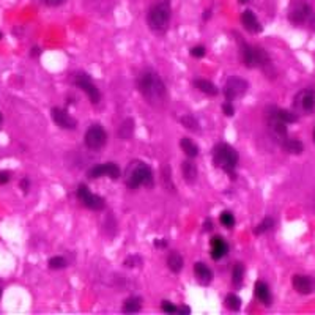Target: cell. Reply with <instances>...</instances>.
Segmentation results:
<instances>
[{"label":"cell","mask_w":315,"mask_h":315,"mask_svg":"<svg viewBox=\"0 0 315 315\" xmlns=\"http://www.w3.org/2000/svg\"><path fill=\"white\" fill-rule=\"evenodd\" d=\"M293 289L301 295H309L315 292V279L304 274H295L292 279Z\"/></svg>","instance_id":"cell-15"},{"label":"cell","mask_w":315,"mask_h":315,"mask_svg":"<svg viewBox=\"0 0 315 315\" xmlns=\"http://www.w3.org/2000/svg\"><path fill=\"white\" fill-rule=\"evenodd\" d=\"M84 142L87 145V148L90 150H101L103 147L107 142V134L104 131V128L99 123L92 125L89 130L85 132Z\"/></svg>","instance_id":"cell-10"},{"label":"cell","mask_w":315,"mask_h":315,"mask_svg":"<svg viewBox=\"0 0 315 315\" xmlns=\"http://www.w3.org/2000/svg\"><path fill=\"white\" fill-rule=\"evenodd\" d=\"M224 303H225L227 309L233 311V312L240 311V307H241V299H240L238 295H235V293H229V295H227Z\"/></svg>","instance_id":"cell-27"},{"label":"cell","mask_w":315,"mask_h":315,"mask_svg":"<svg viewBox=\"0 0 315 315\" xmlns=\"http://www.w3.org/2000/svg\"><path fill=\"white\" fill-rule=\"evenodd\" d=\"M2 120H3V117H2V113H0V125H2Z\"/></svg>","instance_id":"cell-45"},{"label":"cell","mask_w":315,"mask_h":315,"mask_svg":"<svg viewBox=\"0 0 315 315\" xmlns=\"http://www.w3.org/2000/svg\"><path fill=\"white\" fill-rule=\"evenodd\" d=\"M254 293H256V296H257V299L260 301V303H263L265 306L271 304L270 287H268V284L263 282V280H257L256 285H254Z\"/></svg>","instance_id":"cell-20"},{"label":"cell","mask_w":315,"mask_h":315,"mask_svg":"<svg viewBox=\"0 0 315 315\" xmlns=\"http://www.w3.org/2000/svg\"><path fill=\"white\" fill-rule=\"evenodd\" d=\"M268 130H270V134L274 142H278L282 145L289 137H287V123H284L282 120L278 118V115L274 113V111L271 109L270 113H268Z\"/></svg>","instance_id":"cell-11"},{"label":"cell","mask_w":315,"mask_h":315,"mask_svg":"<svg viewBox=\"0 0 315 315\" xmlns=\"http://www.w3.org/2000/svg\"><path fill=\"white\" fill-rule=\"evenodd\" d=\"M77 199H79V202L85 206V208H89L92 211H101V210L106 208L104 199L101 196L93 194L85 185H79L77 186Z\"/></svg>","instance_id":"cell-9"},{"label":"cell","mask_w":315,"mask_h":315,"mask_svg":"<svg viewBox=\"0 0 315 315\" xmlns=\"http://www.w3.org/2000/svg\"><path fill=\"white\" fill-rule=\"evenodd\" d=\"M161 309H163L166 314H175V312H178V307L175 304H172L170 301H163V304H161Z\"/></svg>","instance_id":"cell-34"},{"label":"cell","mask_w":315,"mask_h":315,"mask_svg":"<svg viewBox=\"0 0 315 315\" xmlns=\"http://www.w3.org/2000/svg\"><path fill=\"white\" fill-rule=\"evenodd\" d=\"M289 19L293 25H304L315 29V13L311 5H307L303 0H295L290 6Z\"/></svg>","instance_id":"cell-6"},{"label":"cell","mask_w":315,"mask_h":315,"mask_svg":"<svg viewBox=\"0 0 315 315\" xmlns=\"http://www.w3.org/2000/svg\"><path fill=\"white\" fill-rule=\"evenodd\" d=\"M38 54H39V49L38 48H33L32 52H30V56H38Z\"/></svg>","instance_id":"cell-44"},{"label":"cell","mask_w":315,"mask_h":315,"mask_svg":"<svg viewBox=\"0 0 315 315\" xmlns=\"http://www.w3.org/2000/svg\"><path fill=\"white\" fill-rule=\"evenodd\" d=\"M51 115H52L54 123H56L58 128H62V130H76L77 120L73 115H70L68 111L62 109V107H54Z\"/></svg>","instance_id":"cell-14"},{"label":"cell","mask_w":315,"mask_h":315,"mask_svg":"<svg viewBox=\"0 0 315 315\" xmlns=\"http://www.w3.org/2000/svg\"><path fill=\"white\" fill-rule=\"evenodd\" d=\"M167 266H169V270L172 273H180L183 270V266H185V260L178 252L173 251V252L169 254V256H167Z\"/></svg>","instance_id":"cell-22"},{"label":"cell","mask_w":315,"mask_h":315,"mask_svg":"<svg viewBox=\"0 0 315 315\" xmlns=\"http://www.w3.org/2000/svg\"><path fill=\"white\" fill-rule=\"evenodd\" d=\"M247 87H249V84L244 79L232 76L224 85V96L227 101H235V99L241 98L247 92Z\"/></svg>","instance_id":"cell-12"},{"label":"cell","mask_w":315,"mask_h":315,"mask_svg":"<svg viewBox=\"0 0 315 315\" xmlns=\"http://www.w3.org/2000/svg\"><path fill=\"white\" fill-rule=\"evenodd\" d=\"M222 109H224V112H225V115H229V117H232L233 113H235V107H233L232 101H227V103H224Z\"/></svg>","instance_id":"cell-37"},{"label":"cell","mask_w":315,"mask_h":315,"mask_svg":"<svg viewBox=\"0 0 315 315\" xmlns=\"http://www.w3.org/2000/svg\"><path fill=\"white\" fill-rule=\"evenodd\" d=\"M87 177L92 178V180L101 178V177H109L112 180H117V178H120V169H118V166L113 164V163H104V164L92 167L89 173H87Z\"/></svg>","instance_id":"cell-13"},{"label":"cell","mask_w":315,"mask_h":315,"mask_svg":"<svg viewBox=\"0 0 315 315\" xmlns=\"http://www.w3.org/2000/svg\"><path fill=\"white\" fill-rule=\"evenodd\" d=\"M132 131H134V122L131 118H128V120H125V122L122 123V126H120L118 136L122 137L123 140H128L132 136Z\"/></svg>","instance_id":"cell-26"},{"label":"cell","mask_w":315,"mask_h":315,"mask_svg":"<svg viewBox=\"0 0 315 315\" xmlns=\"http://www.w3.org/2000/svg\"><path fill=\"white\" fill-rule=\"evenodd\" d=\"M241 24H243V27L247 32L254 33V35L262 32V24L259 22V19L256 18V15H254L251 10L243 11V15H241Z\"/></svg>","instance_id":"cell-16"},{"label":"cell","mask_w":315,"mask_h":315,"mask_svg":"<svg viewBox=\"0 0 315 315\" xmlns=\"http://www.w3.org/2000/svg\"><path fill=\"white\" fill-rule=\"evenodd\" d=\"M243 276H244L243 263H235V266H233V270H232V282H233V285L240 287L241 282H243Z\"/></svg>","instance_id":"cell-28"},{"label":"cell","mask_w":315,"mask_h":315,"mask_svg":"<svg viewBox=\"0 0 315 315\" xmlns=\"http://www.w3.org/2000/svg\"><path fill=\"white\" fill-rule=\"evenodd\" d=\"M21 187H22V191H24V192H27V191H29V180H27V178H24L22 182H21Z\"/></svg>","instance_id":"cell-40"},{"label":"cell","mask_w":315,"mask_h":315,"mask_svg":"<svg viewBox=\"0 0 315 315\" xmlns=\"http://www.w3.org/2000/svg\"><path fill=\"white\" fill-rule=\"evenodd\" d=\"M178 312H180V314H191V309H189V307L183 306V307H180Z\"/></svg>","instance_id":"cell-42"},{"label":"cell","mask_w":315,"mask_h":315,"mask_svg":"<svg viewBox=\"0 0 315 315\" xmlns=\"http://www.w3.org/2000/svg\"><path fill=\"white\" fill-rule=\"evenodd\" d=\"M137 89L150 106H163L167 99V89L164 80L156 71L145 70L137 77Z\"/></svg>","instance_id":"cell-1"},{"label":"cell","mask_w":315,"mask_h":315,"mask_svg":"<svg viewBox=\"0 0 315 315\" xmlns=\"http://www.w3.org/2000/svg\"><path fill=\"white\" fill-rule=\"evenodd\" d=\"M205 48L204 46H194V48L191 49V56L192 57H196V58H202L205 56Z\"/></svg>","instance_id":"cell-36"},{"label":"cell","mask_w":315,"mask_h":315,"mask_svg":"<svg viewBox=\"0 0 315 315\" xmlns=\"http://www.w3.org/2000/svg\"><path fill=\"white\" fill-rule=\"evenodd\" d=\"M140 263H142V259L137 257V256H130L128 259L125 260V266H128V268L139 266Z\"/></svg>","instance_id":"cell-35"},{"label":"cell","mask_w":315,"mask_h":315,"mask_svg":"<svg viewBox=\"0 0 315 315\" xmlns=\"http://www.w3.org/2000/svg\"><path fill=\"white\" fill-rule=\"evenodd\" d=\"M219 221H221V224L225 227V229H232V227L235 225V216H233V213H230V211H222V213H221Z\"/></svg>","instance_id":"cell-29"},{"label":"cell","mask_w":315,"mask_h":315,"mask_svg":"<svg viewBox=\"0 0 315 315\" xmlns=\"http://www.w3.org/2000/svg\"><path fill=\"white\" fill-rule=\"evenodd\" d=\"M211 229H213V224H211V221L208 219V221L205 222V230H211Z\"/></svg>","instance_id":"cell-43"},{"label":"cell","mask_w":315,"mask_h":315,"mask_svg":"<svg viewBox=\"0 0 315 315\" xmlns=\"http://www.w3.org/2000/svg\"><path fill=\"white\" fill-rule=\"evenodd\" d=\"M182 173H183V178L187 185H194L197 182L199 170H197V166L191 161V158L182 163Z\"/></svg>","instance_id":"cell-19"},{"label":"cell","mask_w":315,"mask_h":315,"mask_svg":"<svg viewBox=\"0 0 315 315\" xmlns=\"http://www.w3.org/2000/svg\"><path fill=\"white\" fill-rule=\"evenodd\" d=\"M182 123L186 126L187 130H191V131H200V128H199V122L194 117H191V115H185V117H182Z\"/></svg>","instance_id":"cell-31"},{"label":"cell","mask_w":315,"mask_h":315,"mask_svg":"<svg viewBox=\"0 0 315 315\" xmlns=\"http://www.w3.org/2000/svg\"><path fill=\"white\" fill-rule=\"evenodd\" d=\"M0 298H2V289H0Z\"/></svg>","instance_id":"cell-47"},{"label":"cell","mask_w":315,"mask_h":315,"mask_svg":"<svg viewBox=\"0 0 315 315\" xmlns=\"http://www.w3.org/2000/svg\"><path fill=\"white\" fill-rule=\"evenodd\" d=\"M180 147H182V150L185 151V155L187 158H196L199 155V147L192 142V140L189 137H183L182 140H180Z\"/></svg>","instance_id":"cell-24"},{"label":"cell","mask_w":315,"mask_h":315,"mask_svg":"<svg viewBox=\"0 0 315 315\" xmlns=\"http://www.w3.org/2000/svg\"><path fill=\"white\" fill-rule=\"evenodd\" d=\"M314 144H315V128H314Z\"/></svg>","instance_id":"cell-46"},{"label":"cell","mask_w":315,"mask_h":315,"mask_svg":"<svg viewBox=\"0 0 315 315\" xmlns=\"http://www.w3.org/2000/svg\"><path fill=\"white\" fill-rule=\"evenodd\" d=\"M11 180V173L8 170H2L0 172V185H6Z\"/></svg>","instance_id":"cell-38"},{"label":"cell","mask_w":315,"mask_h":315,"mask_svg":"<svg viewBox=\"0 0 315 315\" xmlns=\"http://www.w3.org/2000/svg\"><path fill=\"white\" fill-rule=\"evenodd\" d=\"M71 84L76 85L77 89L85 92V95L89 96L92 104H98L99 99H101V93H99L98 87L92 82V77L87 74V73H74L71 76Z\"/></svg>","instance_id":"cell-8"},{"label":"cell","mask_w":315,"mask_h":315,"mask_svg":"<svg viewBox=\"0 0 315 315\" xmlns=\"http://www.w3.org/2000/svg\"><path fill=\"white\" fill-rule=\"evenodd\" d=\"M238 151L229 144H218L213 148V163L218 169H222L229 175H235V167L238 164Z\"/></svg>","instance_id":"cell-4"},{"label":"cell","mask_w":315,"mask_h":315,"mask_svg":"<svg viewBox=\"0 0 315 315\" xmlns=\"http://www.w3.org/2000/svg\"><path fill=\"white\" fill-rule=\"evenodd\" d=\"M194 274H196V279L200 285H208L213 280V271L208 266L202 262H197L194 265Z\"/></svg>","instance_id":"cell-18"},{"label":"cell","mask_w":315,"mask_h":315,"mask_svg":"<svg viewBox=\"0 0 315 315\" xmlns=\"http://www.w3.org/2000/svg\"><path fill=\"white\" fill-rule=\"evenodd\" d=\"M240 52H241L243 65L247 66V68H256V66H259V68H266V66L271 65L268 54L262 48H259V46H251L247 43L240 41Z\"/></svg>","instance_id":"cell-5"},{"label":"cell","mask_w":315,"mask_h":315,"mask_svg":"<svg viewBox=\"0 0 315 315\" xmlns=\"http://www.w3.org/2000/svg\"><path fill=\"white\" fill-rule=\"evenodd\" d=\"M142 309V298L140 296H131L123 303V312L125 314H136Z\"/></svg>","instance_id":"cell-23"},{"label":"cell","mask_w":315,"mask_h":315,"mask_svg":"<svg viewBox=\"0 0 315 315\" xmlns=\"http://www.w3.org/2000/svg\"><path fill=\"white\" fill-rule=\"evenodd\" d=\"M163 182H164V186L167 191H175V187H173V183H172V172L170 169H167V167L163 169Z\"/></svg>","instance_id":"cell-33"},{"label":"cell","mask_w":315,"mask_h":315,"mask_svg":"<svg viewBox=\"0 0 315 315\" xmlns=\"http://www.w3.org/2000/svg\"><path fill=\"white\" fill-rule=\"evenodd\" d=\"M0 39H2V32H0Z\"/></svg>","instance_id":"cell-49"},{"label":"cell","mask_w":315,"mask_h":315,"mask_svg":"<svg viewBox=\"0 0 315 315\" xmlns=\"http://www.w3.org/2000/svg\"><path fill=\"white\" fill-rule=\"evenodd\" d=\"M194 87H196V89L200 90L202 93H205V95H208V96H216V95H219V89L211 82V80H206V79H196V80H194Z\"/></svg>","instance_id":"cell-21"},{"label":"cell","mask_w":315,"mask_h":315,"mask_svg":"<svg viewBox=\"0 0 315 315\" xmlns=\"http://www.w3.org/2000/svg\"><path fill=\"white\" fill-rule=\"evenodd\" d=\"M293 111L301 115L315 113V89H304L293 98Z\"/></svg>","instance_id":"cell-7"},{"label":"cell","mask_w":315,"mask_h":315,"mask_svg":"<svg viewBox=\"0 0 315 315\" xmlns=\"http://www.w3.org/2000/svg\"><path fill=\"white\" fill-rule=\"evenodd\" d=\"M125 183L130 189H137L139 186L151 187L155 183L153 170L144 161H131L125 170Z\"/></svg>","instance_id":"cell-2"},{"label":"cell","mask_w":315,"mask_h":315,"mask_svg":"<svg viewBox=\"0 0 315 315\" xmlns=\"http://www.w3.org/2000/svg\"><path fill=\"white\" fill-rule=\"evenodd\" d=\"M155 246L156 247H166V241L164 240H156L155 241Z\"/></svg>","instance_id":"cell-41"},{"label":"cell","mask_w":315,"mask_h":315,"mask_svg":"<svg viewBox=\"0 0 315 315\" xmlns=\"http://www.w3.org/2000/svg\"><path fill=\"white\" fill-rule=\"evenodd\" d=\"M43 3L46 5H49V6H58V5H62L65 0H41Z\"/></svg>","instance_id":"cell-39"},{"label":"cell","mask_w":315,"mask_h":315,"mask_svg":"<svg viewBox=\"0 0 315 315\" xmlns=\"http://www.w3.org/2000/svg\"><path fill=\"white\" fill-rule=\"evenodd\" d=\"M48 265H49V268L51 270H63V268L68 265V262L63 259V257H52L49 262H48Z\"/></svg>","instance_id":"cell-32"},{"label":"cell","mask_w":315,"mask_h":315,"mask_svg":"<svg viewBox=\"0 0 315 315\" xmlns=\"http://www.w3.org/2000/svg\"><path fill=\"white\" fill-rule=\"evenodd\" d=\"M284 148L289 151V153H293V155H299V153H303V142L298 139H287L285 142L282 144Z\"/></svg>","instance_id":"cell-25"},{"label":"cell","mask_w":315,"mask_h":315,"mask_svg":"<svg viewBox=\"0 0 315 315\" xmlns=\"http://www.w3.org/2000/svg\"><path fill=\"white\" fill-rule=\"evenodd\" d=\"M229 252V244L225 243L222 237H213L211 238V259L213 260H221L227 256Z\"/></svg>","instance_id":"cell-17"},{"label":"cell","mask_w":315,"mask_h":315,"mask_svg":"<svg viewBox=\"0 0 315 315\" xmlns=\"http://www.w3.org/2000/svg\"><path fill=\"white\" fill-rule=\"evenodd\" d=\"M170 18H172V6L169 0H159L158 3H155L148 10V15H147V24H148V29L156 33V35H163L167 32L170 24Z\"/></svg>","instance_id":"cell-3"},{"label":"cell","mask_w":315,"mask_h":315,"mask_svg":"<svg viewBox=\"0 0 315 315\" xmlns=\"http://www.w3.org/2000/svg\"><path fill=\"white\" fill-rule=\"evenodd\" d=\"M274 225V221L271 219V218H265L262 222H260L257 227H256V235H262V233H265V232H268L271 229V227Z\"/></svg>","instance_id":"cell-30"},{"label":"cell","mask_w":315,"mask_h":315,"mask_svg":"<svg viewBox=\"0 0 315 315\" xmlns=\"http://www.w3.org/2000/svg\"><path fill=\"white\" fill-rule=\"evenodd\" d=\"M240 2H243V3H244V2H247V0H240Z\"/></svg>","instance_id":"cell-48"}]
</instances>
